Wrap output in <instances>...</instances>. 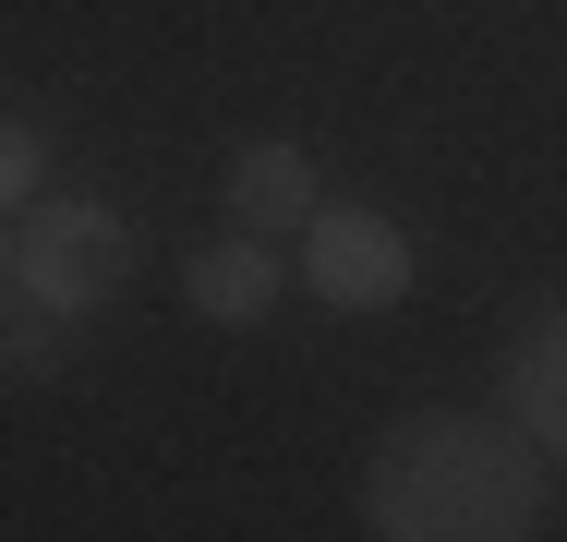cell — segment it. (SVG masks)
I'll return each mask as SVG.
<instances>
[{
  "label": "cell",
  "instance_id": "4",
  "mask_svg": "<svg viewBox=\"0 0 567 542\" xmlns=\"http://www.w3.org/2000/svg\"><path fill=\"white\" fill-rule=\"evenodd\" d=\"M182 302H194L206 325H266V314H278V253H266V229L206 241V253L182 265Z\"/></svg>",
  "mask_w": 567,
  "mask_h": 542
},
{
  "label": "cell",
  "instance_id": "1",
  "mask_svg": "<svg viewBox=\"0 0 567 542\" xmlns=\"http://www.w3.org/2000/svg\"><path fill=\"white\" fill-rule=\"evenodd\" d=\"M544 470L556 446L519 423H458V410H411L362 458V519L386 542H519L544 519Z\"/></svg>",
  "mask_w": 567,
  "mask_h": 542
},
{
  "label": "cell",
  "instance_id": "7",
  "mask_svg": "<svg viewBox=\"0 0 567 542\" xmlns=\"http://www.w3.org/2000/svg\"><path fill=\"white\" fill-rule=\"evenodd\" d=\"M0 194L37 206V133H24V121H12V145H0Z\"/></svg>",
  "mask_w": 567,
  "mask_h": 542
},
{
  "label": "cell",
  "instance_id": "3",
  "mask_svg": "<svg viewBox=\"0 0 567 542\" xmlns=\"http://www.w3.org/2000/svg\"><path fill=\"white\" fill-rule=\"evenodd\" d=\"M302 278H315V302H339V314H386V302L411 290V229L374 217V206H327Z\"/></svg>",
  "mask_w": 567,
  "mask_h": 542
},
{
  "label": "cell",
  "instance_id": "6",
  "mask_svg": "<svg viewBox=\"0 0 567 542\" xmlns=\"http://www.w3.org/2000/svg\"><path fill=\"white\" fill-rule=\"evenodd\" d=\"M507 410L567 458V302H556V314H532V337L507 350Z\"/></svg>",
  "mask_w": 567,
  "mask_h": 542
},
{
  "label": "cell",
  "instance_id": "5",
  "mask_svg": "<svg viewBox=\"0 0 567 542\" xmlns=\"http://www.w3.org/2000/svg\"><path fill=\"white\" fill-rule=\"evenodd\" d=\"M229 217L241 229H315L327 217V181H315V157L302 145H241V169H229Z\"/></svg>",
  "mask_w": 567,
  "mask_h": 542
},
{
  "label": "cell",
  "instance_id": "2",
  "mask_svg": "<svg viewBox=\"0 0 567 542\" xmlns=\"http://www.w3.org/2000/svg\"><path fill=\"white\" fill-rule=\"evenodd\" d=\"M121 278H133V229H121L97 194L12 206V302H37V314H97Z\"/></svg>",
  "mask_w": 567,
  "mask_h": 542
}]
</instances>
